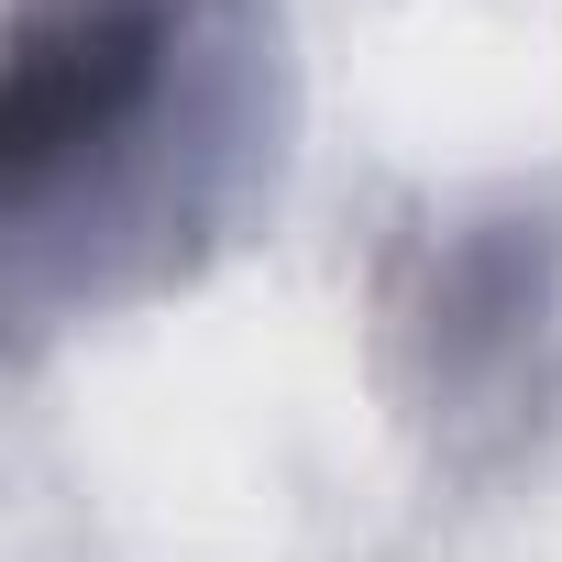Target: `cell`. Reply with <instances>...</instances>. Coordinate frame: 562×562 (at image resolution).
Returning <instances> with one entry per match:
<instances>
[{
  "mask_svg": "<svg viewBox=\"0 0 562 562\" xmlns=\"http://www.w3.org/2000/svg\"><path fill=\"white\" fill-rule=\"evenodd\" d=\"M375 342L441 452H496L562 397V210L452 199L386 243Z\"/></svg>",
  "mask_w": 562,
  "mask_h": 562,
  "instance_id": "obj_2",
  "label": "cell"
},
{
  "mask_svg": "<svg viewBox=\"0 0 562 562\" xmlns=\"http://www.w3.org/2000/svg\"><path fill=\"white\" fill-rule=\"evenodd\" d=\"M276 133L265 0H23L0 56L12 310H122L199 276L276 188Z\"/></svg>",
  "mask_w": 562,
  "mask_h": 562,
  "instance_id": "obj_1",
  "label": "cell"
}]
</instances>
